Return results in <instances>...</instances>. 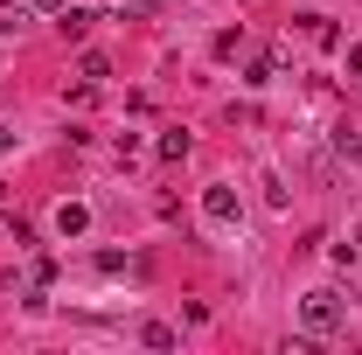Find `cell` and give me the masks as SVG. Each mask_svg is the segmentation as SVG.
I'll list each match as a JSON object with an SVG mask.
<instances>
[{"label": "cell", "mask_w": 362, "mask_h": 355, "mask_svg": "<svg viewBox=\"0 0 362 355\" xmlns=\"http://www.w3.org/2000/svg\"><path fill=\"white\" fill-rule=\"evenodd\" d=\"M300 320H307V334H314V342H320V334H341V327H349V300L320 286V293L300 300Z\"/></svg>", "instance_id": "cell-1"}, {"label": "cell", "mask_w": 362, "mask_h": 355, "mask_svg": "<svg viewBox=\"0 0 362 355\" xmlns=\"http://www.w3.org/2000/svg\"><path fill=\"white\" fill-rule=\"evenodd\" d=\"M202 216L209 223H237V188H209V195H202Z\"/></svg>", "instance_id": "cell-2"}, {"label": "cell", "mask_w": 362, "mask_h": 355, "mask_svg": "<svg viewBox=\"0 0 362 355\" xmlns=\"http://www.w3.org/2000/svg\"><path fill=\"white\" fill-rule=\"evenodd\" d=\"M90 21H98L90 7H63V14H56V28H63V42H84V35H90Z\"/></svg>", "instance_id": "cell-3"}, {"label": "cell", "mask_w": 362, "mask_h": 355, "mask_svg": "<svg viewBox=\"0 0 362 355\" xmlns=\"http://www.w3.org/2000/svg\"><path fill=\"white\" fill-rule=\"evenodd\" d=\"M56 230H63V237H84V230H90V209H84V202H63V209H56Z\"/></svg>", "instance_id": "cell-4"}, {"label": "cell", "mask_w": 362, "mask_h": 355, "mask_svg": "<svg viewBox=\"0 0 362 355\" xmlns=\"http://www.w3.org/2000/svg\"><path fill=\"white\" fill-rule=\"evenodd\" d=\"M188 146H195V139L175 126V133H160V146H153V153H160V161H188Z\"/></svg>", "instance_id": "cell-5"}, {"label": "cell", "mask_w": 362, "mask_h": 355, "mask_svg": "<svg viewBox=\"0 0 362 355\" xmlns=\"http://www.w3.org/2000/svg\"><path fill=\"white\" fill-rule=\"evenodd\" d=\"M77 70L98 84V77H112V56H105V49H84V56H77Z\"/></svg>", "instance_id": "cell-6"}, {"label": "cell", "mask_w": 362, "mask_h": 355, "mask_svg": "<svg viewBox=\"0 0 362 355\" xmlns=\"http://www.w3.org/2000/svg\"><path fill=\"white\" fill-rule=\"evenodd\" d=\"M139 342H146V349H175V327H168V320H146Z\"/></svg>", "instance_id": "cell-7"}, {"label": "cell", "mask_w": 362, "mask_h": 355, "mask_svg": "<svg viewBox=\"0 0 362 355\" xmlns=\"http://www.w3.org/2000/svg\"><path fill=\"white\" fill-rule=\"evenodd\" d=\"M272 70H279L272 56H251V70H244V84H272Z\"/></svg>", "instance_id": "cell-8"}, {"label": "cell", "mask_w": 362, "mask_h": 355, "mask_svg": "<svg viewBox=\"0 0 362 355\" xmlns=\"http://www.w3.org/2000/svg\"><path fill=\"white\" fill-rule=\"evenodd\" d=\"M112 14H139V21H146V14H160V7H153V0H112Z\"/></svg>", "instance_id": "cell-9"}, {"label": "cell", "mask_w": 362, "mask_h": 355, "mask_svg": "<svg viewBox=\"0 0 362 355\" xmlns=\"http://www.w3.org/2000/svg\"><path fill=\"white\" fill-rule=\"evenodd\" d=\"M349 77H356V91H362V42L349 49Z\"/></svg>", "instance_id": "cell-10"}, {"label": "cell", "mask_w": 362, "mask_h": 355, "mask_svg": "<svg viewBox=\"0 0 362 355\" xmlns=\"http://www.w3.org/2000/svg\"><path fill=\"white\" fill-rule=\"evenodd\" d=\"M341 153H349V161L362 168V139H349V133H341Z\"/></svg>", "instance_id": "cell-11"}, {"label": "cell", "mask_w": 362, "mask_h": 355, "mask_svg": "<svg viewBox=\"0 0 362 355\" xmlns=\"http://www.w3.org/2000/svg\"><path fill=\"white\" fill-rule=\"evenodd\" d=\"M28 7H35V14H63V0H28Z\"/></svg>", "instance_id": "cell-12"}, {"label": "cell", "mask_w": 362, "mask_h": 355, "mask_svg": "<svg viewBox=\"0 0 362 355\" xmlns=\"http://www.w3.org/2000/svg\"><path fill=\"white\" fill-rule=\"evenodd\" d=\"M356 251H362V223H356Z\"/></svg>", "instance_id": "cell-13"}]
</instances>
